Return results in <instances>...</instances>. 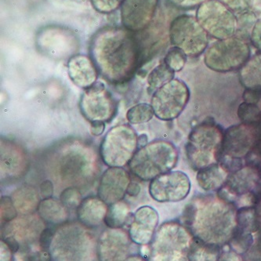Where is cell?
<instances>
[{
	"label": "cell",
	"mask_w": 261,
	"mask_h": 261,
	"mask_svg": "<svg viewBox=\"0 0 261 261\" xmlns=\"http://www.w3.org/2000/svg\"><path fill=\"white\" fill-rule=\"evenodd\" d=\"M250 57V48L245 39L238 36L218 40L208 46L204 56L205 65L218 72L241 68Z\"/></svg>",
	"instance_id": "52a82bcc"
},
{
	"label": "cell",
	"mask_w": 261,
	"mask_h": 261,
	"mask_svg": "<svg viewBox=\"0 0 261 261\" xmlns=\"http://www.w3.org/2000/svg\"><path fill=\"white\" fill-rule=\"evenodd\" d=\"M159 219L158 212L152 207L144 205L138 208L129 227L131 241L139 246L149 245L158 227Z\"/></svg>",
	"instance_id": "e0dca14e"
},
{
	"label": "cell",
	"mask_w": 261,
	"mask_h": 261,
	"mask_svg": "<svg viewBox=\"0 0 261 261\" xmlns=\"http://www.w3.org/2000/svg\"><path fill=\"white\" fill-rule=\"evenodd\" d=\"M246 253V259H261V238H258L256 242H253Z\"/></svg>",
	"instance_id": "f35d334b"
},
{
	"label": "cell",
	"mask_w": 261,
	"mask_h": 261,
	"mask_svg": "<svg viewBox=\"0 0 261 261\" xmlns=\"http://www.w3.org/2000/svg\"><path fill=\"white\" fill-rule=\"evenodd\" d=\"M90 57L108 83L130 81L139 68L141 48L134 33L125 28L106 26L91 38Z\"/></svg>",
	"instance_id": "6da1fadb"
},
{
	"label": "cell",
	"mask_w": 261,
	"mask_h": 261,
	"mask_svg": "<svg viewBox=\"0 0 261 261\" xmlns=\"http://www.w3.org/2000/svg\"><path fill=\"white\" fill-rule=\"evenodd\" d=\"M148 144V137L145 134H142V135L138 137V149L142 148L146 144Z\"/></svg>",
	"instance_id": "ee69618b"
},
{
	"label": "cell",
	"mask_w": 261,
	"mask_h": 261,
	"mask_svg": "<svg viewBox=\"0 0 261 261\" xmlns=\"http://www.w3.org/2000/svg\"><path fill=\"white\" fill-rule=\"evenodd\" d=\"M160 0H124L121 6V22L132 33L144 31L152 22Z\"/></svg>",
	"instance_id": "5bb4252c"
},
{
	"label": "cell",
	"mask_w": 261,
	"mask_h": 261,
	"mask_svg": "<svg viewBox=\"0 0 261 261\" xmlns=\"http://www.w3.org/2000/svg\"><path fill=\"white\" fill-rule=\"evenodd\" d=\"M178 159V151L174 144L157 140L137 151L129 163V171L143 181H151L160 175L171 171Z\"/></svg>",
	"instance_id": "3957f363"
},
{
	"label": "cell",
	"mask_w": 261,
	"mask_h": 261,
	"mask_svg": "<svg viewBox=\"0 0 261 261\" xmlns=\"http://www.w3.org/2000/svg\"><path fill=\"white\" fill-rule=\"evenodd\" d=\"M141 192V186L139 184L135 183V182H130L129 186H128L126 194L131 197H137Z\"/></svg>",
	"instance_id": "7bdbcfd3"
},
{
	"label": "cell",
	"mask_w": 261,
	"mask_h": 261,
	"mask_svg": "<svg viewBox=\"0 0 261 261\" xmlns=\"http://www.w3.org/2000/svg\"><path fill=\"white\" fill-rule=\"evenodd\" d=\"M257 138H259V133L256 126L243 123L231 126L224 134L222 155L224 154L232 162L247 157Z\"/></svg>",
	"instance_id": "4fadbf2b"
},
{
	"label": "cell",
	"mask_w": 261,
	"mask_h": 261,
	"mask_svg": "<svg viewBox=\"0 0 261 261\" xmlns=\"http://www.w3.org/2000/svg\"><path fill=\"white\" fill-rule=\"evenodd\" d=\"M108 204L98 196H89L83 199L76 208L79 221L88 227H99L105 221L107 214Z\"/></svg>",
	"instance_id": "ffe728a7"
},
{
	"label": "cell",
	"mask_w": 261,
	"mask_h": 261,
	"mask_svg": "<svg viewBox=\"0 0 261 261\" xmlns=\"http://www.w3.org/2000/svg\"><path fill=\"white\" fill-rule=\"evenodd\" d=\"M117 102L101 82L85 90L80 100V109L89 122H110L117 114Z\"/></svg>",
	"instance_id": "8fae6325"
},
{
	"label": "cell",
	"mask_w": 261,
	"mask_h": 261,
	"mask_svg": "<svg viewBox=\"0 0 261 261\" xmlns=\"http://www.w3.org/2000/svg\"><path fill=\"white\" fill-rule=\"evenodd\" d=\"M174 73L164 62L155 67L148 75V91L154 93L160 87L173 80Z\"/></svg>",
	"instance_id": "484cf974"
},
{
	"label": "cell",
	"mask_w": 261,
	"mask_h": 261,
	"mask_svg": "<svg viewBox=\"0 0 261 261\" xmlns=\"http://www.w3.org/2000/svg\"><path fill=\"white\" fill-rule=\"evenodd\" d=\"M67 69L71 81L76 87L84 90L94 85L100 75L92 58L82 54L70 58L67 63Z\"/></svg>",
	"instance_id": "ac0fdd59"
},
{
	"label": "cell",
	"mask_w": 261,
	"mask_h": 261,
	"mask_svg": "<svg viewBox=\"0 0 261 261\" xmlns=\"http://www.w3.org/2000/svg\"><path fill=\"white\" fill-rule=\"evenodd\" d=\"M234 204L219 199H199L185 208V226L194 237L213 246L231 241L237 230V211Z\"/></svg>",
	"instance_id": "7a4b0ae2"
},
{
	"label": "cell",
	"mask_w": 261,
	"mask_h": 261,
	"mask_svg": "<svg viewBox=\"0 0 261 261\" xmlns=\"http://www.w3.org/2000/svg\"><path fill=\"white\" fill-rule=\"evenodd\" d=\"M130 217L129 205L125 201L121 200L109 205L103 222L109 228H122L127 224Z\"/></svg>",
	"instance_id": "cb8c5ba5"
},
{
	"label": "cell",
	"mask_w": 261,
	"mask_h": 261,
	"mask_svg": "<svg viewBox=\"0 0 261 261\" xmlns=\"http://www.w3.org/2000/svg\"><path fill=\"white\" fill-rule=\"evenodd\" d=\"M186 62V54L176 46L169 49L164 58V63L174 72L181 71Z\"/></svg>",
	"instance_id": "f546056e"
},
{
	"label": "cell",
	"mask_w": 261,
	"mask_h": 261,
	"mask_svg": "<svg viewBox=\"0 0 261 261\" xmlns=\"http://www.w3.org/2000/svg\"><path fill=\"white\" fill-rule=\"evenodd\" d=\"M138 150V136L129 124L111 128L100 145L102 161L109 167H125Z\"/></svg>",
	"instance_id": "8992f818"
},
{
	"label": "cell",
	"mask_w": 261,
	"mask_h": 261,
	"mask_svg": "<svg viewBox=\"0 0 261 261\" xmlns=\"http://www.w3.org/2000/svg\"><path fill=\"white\" fill-rule=\"evenodd\" d=\"M38 213L45 222L52 225L62 224L68 219L67 208L56 198H45L38 205Z\"/></svg>",
	"instance_id": "7402d4cb"
},
{
	"label": "cell",
	"mask_w": 261,
	"mask_h": 261,
	"mask_svg": "<svg viewBox=\"0 0 261 261\" xmlns=\"http://www.w3.org/2000/svg\"><path fill=\"white\" fill-rule=\"evenodd\" d=\"M106 122L103 121H93L90 122V132L94 137L102 135L106 129Z\"/></svg>",
	"instance_id": "60d3db41"
},
{
	"label": "cell",
	"mask_w": 261,
	"mask_h": 261,
	"mask_svg": "<svg viewBox=\"0 0 261 261\" xmlns=\"http://www.w3.org/2000/svg\"><path fill=\"white\" fill-rule=\"evenodd\" d=\"M110 229L105 231L100 238L99 259L103 260L122 259L131 240L129 233L126 234L120 230L121 228Z\"/></svg>",
	"instance_id": "d6986e66"
},
{
	"label": "cell",
	"mask_w": 261,
	"mask_h": 261,
	"mask_svg": "<svg viewBox=\"0 0 261 261\" xmlns=\"http://www.w3.org/2000/svg\"><path fill=\"white\" fill-rule=\"evenodd\" d=\"M208 36L196 17L189 14L175 17L169 29L170 43L191 58L200 56L206 49Z\"/></svg>",
	"instance_id": "ba28073f"
},
{
	"label": "cell",
	"mask_w": 261,
	"mask_h": 261,
	"mask_svg": "<svg viewBox=\"0 0 261 261\" xmlns=\"http://www.w3.org/2000/svg\"><path fill=\"white\" fill-rule=\"evenodd\" d=\"M250 39L253 46L261 51V18L256 20L250 35Z\"/></svg>",
	"instance_id": "74e56055"
},
{
	"label": "cell",
	"mask_w": 261,
	"mask_h": 261,
	"mask_svg": "<svg viewBox=\"0 0 261 261\" xmlns=\"http://www.w3.org/2000/svg\"><path fill=\"white\" fill-rule=\"evenodd\" d=\"M195 17L208 36L218 40L233 37L237 33V17L220 0H208L201 4Z\"/></svg>",
	"instance_id": "9c48e42d"
},
{
	"label": "cell",
	"mask_w": 261,
	"mask_h": 261,
	"mask_svg": "<svg viewBox=\"0 0 261 261\" xmlns=\"http://www.w3.org/2000/svg\"><path fill=\"white\" fill-rule=\"evenodd\" d=\"M238 116L243 123L259 126L261 122V109L256 103L243 102L238 109Z\"/></svg>",
	"instance_id": "83f0119b"
},
{
	"label": "cell",
	"mask_w": 261,
	"mask_h": 261,
	"mask_svg": "<svg viewBox=\"0 0 261 261\" xmlns=\"http://www.w3.org/2000/svg\"><path fill=\"white\" fill-rule=\"evenodd\" d=\"M130 182V175L123 167H109L102 174L97 196L109 205L123 200Z\"/></svg>",
	"instance_id": "9a60e30c"
},
{
	"label": "cell",
	"mask_w": 261,
	"mask_h": 261,
	"mask_svg": "<svg viewBox=\"0 0 261 261\" xmlns=\"http://www.w3.org/2000/svg\"><path fill=\"white\" fill-rule=\"evenodd\" d=\"M224 133L220 126L211 121L194 128L187 143L186 154L195 170L218 163L222 156Z\"/></svg>",
	"instance_id": "277c9868"
},
{
	"label": "cell",
	"mask_w": 261,
	"mask_h": 261,
	"mask_svg": "<svg viewBox=\"0 0 261 261\" xmlns=\"http://www.w3.org/2000/svg\"><path fill=\"white\" fill-rule=\"evenodd\" d=\"M17 210L13 203L12 199L8 196L1 198V217L4 221H12L17 217Z\"/></svg>",
	"instance_id": "d6a6232c"
},
{
	"label": "cell",
	"mask_w": 261,
	"mask_h": 261,
	"mask_svg": "<svg viewBox=\"0 0 261 261\" xmlns=\"http://www.w3.org/2000/svg\"><path fill=\"white\" fill-rule=\"evenodd\" d=\"M243 99L248 103H258L261 100V89L249 88L245 90Z\"/></svg>",
	"instance_id": "8d00e7d4"
},
{
	"label": "cell",
	"mask_w": 261,
	"mask_h": 261,
	"mask_svg": "<svg viewBox=\"0 0 261 261\" xmlns=\"http://www.w3.org/2000/svg\"><path fill=\"white\" fill-rule=\"evenodd\" d=\"M208 0H169V2L177 7L183 10H189V9L195 8L199 7L201 4L206 2Z\"/></svg>",
	"instance_id": "e575fe53"
},
{
	"label": "cell",
	"mask_w": 261,
	"mask_h": 261,
	"mask_svg": "<svg viewBox=\"0 0 261 261\" xmlns=\"http://www.w3.org/2000/svg\"><path fill=\"white\" fill-rule=\"evenodd\" d=\"M260 179V173L255 166H249L239 169L231 176L221 189L218 196L227 202H236L237 197H241L251 192Z\"/></svg>",
	"instance_id": "2e32d148"
},
{
	"label": "cell",
	"mask_w": 261,
	"mask_h": 261,
	"mask_svg": "<svg viewBox=\"0 0 261 261\" xmlns=\"http://www.w3.org/2000/svg\"><path fill=\"white\" fill-rule=\"evenodd\" d=\"M53 229L50 227H46L42 231L40 234V239H39V243L42 249L44 250H48L49 246H50L54 239Z\"/></svg>",
	"instance_id": "d590c367"
},
{
	"label": "cell",
	"mask_w": 261,
	"mask_h": 261,
	"mask_svg": "<svg viewBox=\"0 0 261 261\" xmlns=\"http://www.w3.org/2000/svg\"><path fill=\"white\" fill-rule=\"evenodd\" d=\"M240 81L246 89H261V51L240 68Z\"/></svg>",
	"instance_id": "603a6c76"
},
{
	"label": "cell",
	"mask_w": 261,
	"mask_h": 261,
	"mask_svg": "<svg viewBox=\"0 0 261 261\" xmlns=\"http://www.w3.org/2000/svg\"><path fill=\"white\" fill-rule=\"evenodd\" d=\"M124 0H90L92 7L100 14H109L115 12L123 4Z\"/></svg>",
	"instance_id": "1f68e13d"
},
{
	"label": "cell",
	"mask_w": 261,
	"mask_h": 261,
	"mask_svg": "<svg viewBox=\"0 0 261 261\" xmlns=\"http://www.w3.org/2000/svg\"><path fill=\"white\" fill-rule=\"evenodd\" d=\"M191 182L186 173L170 171L152 179L148 187L150 195L158 202H178L189 195Z\"/></svg>",
	"instance_id": "7c38bea8"
},
{
	"label": "cell",
	"mask_w": 261,
	"mask_h": 261,
	"mask_svg": "<svg viewBox=\"0 0 261 261\" xmlns=\"http://www.w3.org/2000/svg\"><path fill=\"white\" fill-rule=\"evenodd\" d=\"M40 194L43 199L52 198L54 195V185L50 180H44L41 184Z\"/></svg>",
	"instance_id": "ab89813d"
},
{
	"label": "cell",
	"mask_w": 261,
	"mask_h": 261,
	"mask_svg": "<svg viewBox=\"0 0 261 261\" xmlns=\"http://www.w3.org/2000/svg\"><path fill=\"white\" fill-rule=\"evenodd\" d=\"M234 14H240L250 10L253 0H220Z\"/></svg>",
	"instance_id": "836d02e7"
},
{
	"label": "cell",
	"mask_w": 261,
	"mask_h": 261,
	"mask_svg": "<svg viewBox=\"0 0 261 261\" xmlns=\"http://www.w3.org/2000/svg\"><path fill=\"white\" fill-rule=\"evenodd\" d=\"M190 90L181 80L173 79L152 93L151 105L160 120L176 119L189 103Z\"/></svg>",
	"instance_id": "30bf717a"
},
{
	"label": "cell",
	"mask_w": 261,
	"mask_h": 261,
	"mask_svg": "<svg viewBox=\"0 0 261 261\" xmlns=\"http://www.w3.org/2000/svg\"><path fill=\"white\" fill-rule=\"evenodd\" d=\"M154 112L151 105L141 103L131 107L126 113V119L130 124L145 123L154 117Z\"/></svg>",
	"instance_id": "4316f807"
},
{
	"label": "cell",
	"mask_w": 261,
	"mask_h": 261,
	"mask_svg": "<svg viewBox=\"0 0 261 261\" xmlns=\"http://www.w3.org/2000/svg\"><path fill=\"white\" fill-rule=\"evenodd\" d=\"M4 242L5 243V244L8 246L9 249L11 250L13 253H17V252L18 251L19 243H17L16 239H14V237H13V236L6 238Z\"/></svg>",
	"instance_id": "b9f144b4"
},
{
	"label": "cell",
	"mask_w": 261,
	"mask_h": 261,
	"mask_svg": "<svg viewBox=\"0 0 261 261\" xmlns=\"http://www.w3.org/2000/svg\"><path fill=\"white\" fill-rule=\"evenodd\" d=\"M229 169L224 163H214L198 170L197 181L203 190L207 192L221 189L227 181Z\"/></svg>",
	"instance_id": "44dd1931"
},
{
	"label": "cell",
	"mask_w": 261,
	"mask_h": 261,
	"mask_svg": "<svg viewBox=\"0 0 261 261\" xmlns=\"http://www.w3.org/2000/svg\"><path fill=\"white\" fill-rule=\"evenodd\" d=\"M259 102H260V103H261V100H260V101H259Z\"/></svg>",
	"instance_id": "bcb514c9"
},
{
	"label": "cell",
	"mask_w": 261,
	"mask_h": 261,
	"mask_svg": "<svg viewBox=\"0 0 261 261\" xmlns=\"http://www.w3.org/2000/svg\"><path fill=\"white\" fill-rule=\"evenodd\" d=\"M60 200L66 208H77L83 201V197L78 189L70 187L61 194Z\"/></svg>",
	"instance_id": "4dcf8cb0"
},
{
	"label": "cell",
	"mask_w": 261,
	"mask_h": 261,
	"mask_svg": "<svg viewBox=\"0 0 261 261\" xmlns=\"http://www.w3.org/2000/svg\"><path fill=\"white\" fill-rule=\"evenodd\" d=\"M259 223H261V208H259Z\"/></svg>",
	"instance_id": "f6af8a7d"
},
{
	"label": "cell",
	"mask_w": 261,
	"mask_h": 261,
	"mask_svg": "<svg viewBox=\"0 0 261 261\" xmlns=\"http://www.w3.org/2000/svg\"><path fill=\"white\" fill-rule=\"evenodd\" d=\"M220 249L194 237L188 257L189 260H217L220 257Z\"/></svg>",
	"instance_id": "d4e9b609"
},
{
	"label": "cell",
	"mask_w": 261,
	"mask_h": 261,
	"mask_svg": "<svg viewBox=\"0 0 261 261\" xmlns=\"http://www.w3.org/2000/svg\"><path fill=\"white\" fill-rule=\"evenodd\" d=\"M194 236L190 229L176 221L162 224L149 246L152 260H189Z\"/></svg>",
	"instance_id": "5b68a950"
},
{
	"label": "cell",
	"mask_w": 261,
	"mask_h": 261,
	"mask_svg": "<svg viewBox=\"0 0 261 261\" xmlns=\"http://www.w3.org/2000/svg\"><path fill=\"white\" fill-rule=\"evenodd\" d=\"M238 29L236 34H239L238 37L245 39V37H250L253 26L258 20L256 14L250 10L238 14Z\"/></svg>",
	"instance_id": "f1b7e54d"
}]
</instances>
